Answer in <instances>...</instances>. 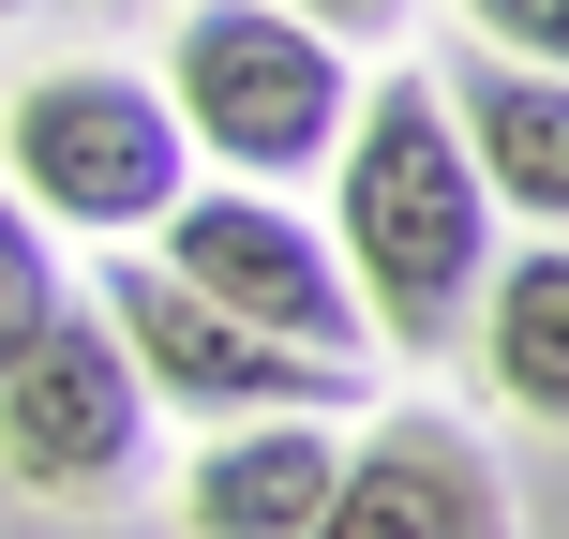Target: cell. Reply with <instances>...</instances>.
<instances>
[{
  "label": "cell",
  "instance_id": "cell-1",
  "mask_svg": "<svg viewBox=\"0 0 569 539\" xmlns=\"http://www.w3.org/2000/svg\"><path fill=\"white\" fill-rule=\"evenodd\" d=\"M330 256L360 285L375 345L405 360H450L480 330V285H495V196L465 166V120L435 76H375L345 106V150H330Z\"/></svg>",
  "mask_w": 569,
  "mask_h": 539
},
{
  "label": "cell",
  "instance_id": "cell-2",
  "mask_svg": "<svg viewBox=\"0 0 569 539\" xmlns=\"http://www.w3.org/2000/svg\"><path fill=\"white\" fill-rule=\"evenodd\" d=\"M0 180L60 240H150L196 196V136H180L166 76H136V60H46L0 106Z\"/></svg>",
  "mask_w": 569,
  "mask_h": 539
},
{
  "label": "cell",
  "instance_id": "cell-3",
  "mask_svg": "<svg viewBox=\"0 0 569 539\" xmlns=\"http://www.w3.org/2000/svg\"><path fill=\"white\" fill-rule=\"evenodd\" d=\"M166 106H180V136H196V166L284 196V180H315L345 150L360 76H345V46L315 16H284V0H196V16L166 30Z\"/></svg>",
  "mask_w": 569,
  "mask_h": 539
},
{
  "label": "cell",
  "instance_id": "cell-4",
  "mask_svg": "<svg viewBox=\"0 0 569 539\" xmlns=\"http://www.w3.org/2000/svg\"><path fill=\"white\" fill-rule=\"evenodd\" d=\"M106 330L136 345V375H150V405H180V420H360V390L375 375L360 360H300V345H270V330H240L226 300H196L166 256H120L106 270Z\"/></svg>",
  "mask_w": 569,
  "mask_h": 539
},
{
  "label": "cell",
  "instance_id": "cell-5",
  "mask_svg": "<svg viewBox=\"0 0 569 539\" xmlns=\"http://www.w3.org/2000/svg\"><path fill=\"white\" fill-rule=\"evenodd\" d=\"M150 256L196 285V300H226L240 330L300 345V360H360V345H375V315H360V285H345V256L270 196V180H196V196L150 226Z\"/></svg>",
  "mask_w": 569,
  "mask_h": 539
},
{
  "label": "cell",
  "instance_id": "cell-6",
  "mask_svg": "<svg viewBox=\"0 0 569 539\" xmlns=\"http://www.w3.org/2000/svg\"><path fill=\"white\" fill-rule=\"evenodd\" d=\"M150 450V375L106 330V300H60V330L0 375V480L46 510H106Z\"/></svg>",
  "mask_w": 569,
  "mask_h": 539
},
{
  "label": "cell",
  "instance_id": "cell-7",
  "mask_svg": "<svg viewBox=\"0 0 569 539\" xmlns=\"http://www.w3.org/2000/svg\"><path fill=\"white\" fill-rule=\"evenodd\" d=\"M300 539H510V480L465 420H375Z\"/></svg>",
  "mask_w": 569,
  "mask_h": 539
},
{
  "label": "cell",
  "instance_id": "cell-8",
  "mask_svg": "<svg viewBox=\"0 0 569 539\" xmlns=\"http://www.w3.org/2000/svg\"><path fill=\"white\" fill-rule=\"evenodd\" d=\"M435 90H450V120H465V166H480V196H495V210H525V226H569V76L465 46Z\"/></svg>",
  "mask_w": 569,
  "mask_h": 539
},
{
  "label": "cell",
  "instance_id": "cell-9",
  "mask_svg": "<svg viewBox=\"0 0 569 539\" xmlns=\"http://www.w3.org/2000/svg\"><path fill=\"white\" fill-rule=\"evenodd\" d=\"M330 465H345V420H226L180 480V525L196 539H300L330 510Z\"/></svg>",
  "mask_w": 569,
  "mask_h": 539
},
{
  "label": "cell",
  "instance_id": "cell-10",
  "mask_svg": "<svg viewBox=\"0 0 569 539\" xmlns=\"http://www.w3.org/2000/svg\"><path fill=\"white\" fill-rule=\"evenodd\" d=\"M480 375H495V405H525L540 435H569V226H540L525 256H495L480 285Z\"/></svg>",
  "mask_w": 569,
  "mask_h": 539
},
{
  "label": "cell",
  "instance_id": "cell-11",
  "mask_svg": "<svg viewBox=\"0 0 569 539\" xmlns=\"http://www.w3.org/2000/svg\"><path fill=\"white\" fill-rule=\"evenodd\" d=\"M60 300H76V285H60V226L16 196V180H0V375L60 330Z\"/></svg>",
  "mask_w": 569,
  "mask_h": 539
},
{
  "label": "cell",
  "instance_id": "cell-12",
  "mask_svg": "<svg viewBox=\"0 0 569 539\" xmlns=\"http://www.w3.org/2000/svg\"><path fill=\"white\" fill-rule=\"evenodd\" d=\"M465 16V46H495V60H540V76H569V0H450Z\"/></svg>",
  "mask_w": 569,
  "mask_h": 539
},
{
  "label": "cell",
  "instance_id": "cell-13",
  "mask_svg": "<svg viewBox=\"0 0 569 539\" xmlns=\"http://www.w3.org/2000/svg\"><path fill=\"white\" fill-rule=\"evenodd\" d=\"M284 16H315L330 46H375V30H405V0H284Z\"/></svg>",
  "mask_w": 569,
  "mask_h": 539
},
{
  "label": "cell",
  "instance_id": "cell-14",
  "mask_svg": "<svg viewBox=\"0 0 569 539\" xmlns=\"http://www.w3.org/2000/svg\"><path fill=\"white\" fill-rule=\"evenodd\" d=\"M0 16H16V0H0Z\"/></svg>",
  "mask_w": 569,
  "mask_h": 539
}]
</instances>
